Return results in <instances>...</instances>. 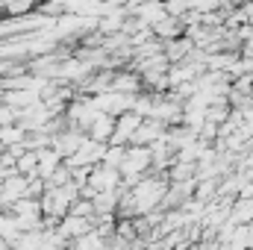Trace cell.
I'll use <instances>...</instances> for the list:
<instances>
[{
  "label": "cell",
  "instance_id": "obj_1",
  "mask_svg": "<svg viewBox=\"0 0 253 250\" xmlns=\"http://www.w3.org/2000/svg\"><path fill=\"white\" fill-rule=\"evenodd\" d=\"M18 115H21V112H15L12 106H0V129H3V126H9Z\"/></svg>",
  "mask_w": 253,
  "mask_h": 250
}]
</instances>
